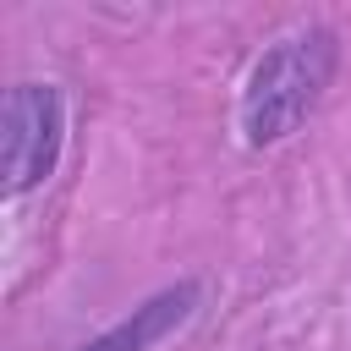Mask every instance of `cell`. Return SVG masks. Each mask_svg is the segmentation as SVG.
Returning a JSON list of instances; mask_svg holds the SVG:
<instances>
[{"mask_svg": "<svg viewBox=\"0 0 351 351\" xmlns=\"http://www.w3.org/2000/svg\"><path fill=\"white\" fill-rule=\"evenodd\" d=\"M197 296H203V285H197V280H181V285L148 296L143 307H132V318H121L115 329L93 335L82 351H148V346H159L170 329H181V324L197 313Z\"/></svg>", "mask_w": 351, "mask_h": 351, "instance_id": "cell-3", "label": "cell"}, {"mask_svg": "<svg viewBox=\"0 0 351 351\" xmlns=\"http://www.w3.org/2000/svg\"><path fill=\"white\" fill-rule=\"evenodd\" d=\"M66 137V104L49 82H16L5 93V132H0V176L5 192L22 197L38 181H49Z\"/></svg>", "mask_w": 351, "mask_h": 351, "instance_id": "cell-2", "label": "cell"}, {"mask_svg": "<svg viewBox=\"0 0 351 351\" xmlns=\"http://www.w3.org/2000/svg\"><path fill=\"white\" fill-rule=\"evenodd\" d=\"M335 60H340V44L329 27H302V33H285L274 49H263L247 77V93H241L247 143L252 148L285 143L318 110L329 77H335Z\"/></svg>", "mask_w": 351, "mask_h": 351, "instance_id": "cell-1", "label": "cell"}]
</instances>
